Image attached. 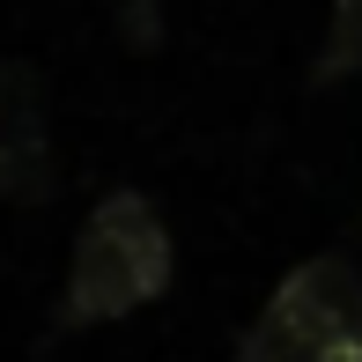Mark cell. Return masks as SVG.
Wrapping results in <instances>:
<instances>
[{"mask_svg":"<svg viewBox=\"0 0 362 362\" xmlns=\"http://www.w3.org/2000/svg\"><path fill=\"white\" fill-rule=\"evenodd\" d=\"M237 362H362V274L355 259H303L267 296Z\"/></svg>","mask_w":362,"mask_h":362,"instance_id":"7a4b0ae2","label":"cell"},{"mask_svg":"<svg viewBox=\"0 0 362 362\" xmlns=\"http://www.w3.org/2000/svg\"><path fill=\"white\" fill-rule=\"evenodd\" d=\"M348 74H362V0H333V23H325V45L310 59V81L333 89Z\"/></svg>","mask_w":362,"mask_h":362,"instance_id":"277c9868","label":"cell"},{"mask_svg":"<svg viewBox=\"0 0 362 362\" xmlns=\"http://www.w3.org/2000/svg\"><path fill=\"white\" fill-rule=\"evenodd\" d=\"M52 192V148H45V104L30 67H0V200L37 207Z\"/></svg>","mask_w":362,"mask_h":362,"instance_id":"3957f363","label":"cell"},{"mask_svg":"<svg viewBox=\"0 0 362 362\" xmlns=\"http://www.w3.org/2000/svg\"><path fill=\"white\" fill-rule=\"evenodd\" d=\"M170 288V229L148 192H104L89 207L59 288V325H111Z\"/></svg>","mask_w":362,"mask_h":362,"instance_id":"6da1fadb","label":"cell"}]
</instances>
